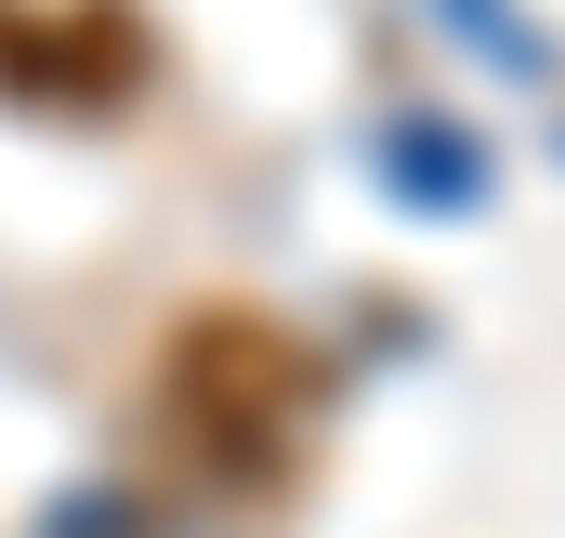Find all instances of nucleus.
<instances>
[{
  "mask_svg": "<svg viewBox=\"0 0 565 538\" xmlns=\"http://www.w3.org/2000/svg\"><path fill=\"white\" fill-rule=\"evenodd\" d=\"M302 420H316V355L250 302L184 315L145 368V446L211 499H264L302 460Z\"/></svg>",
  "mask_w": 565,
  "mask_h": 538,
  "instance_id": "nucleus-1",
  "label": "nucleus"
}]
</instances>
